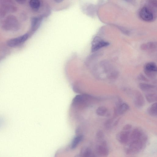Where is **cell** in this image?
<instances>
[{
	"label": "cell",
	"instance_id": "cell-1",
	"mask_svg": "<svg viewBox=\"0 0 157 157\" xmlns=\"http://www.w3.org/2000/svg\"><path fill=\"white\" fill-rule=\"evenodd\" d=\"M147 140V138L142 139L131 141L125 150L127 155L134 154L140 152L142 149Z\"/></svg>",
	"mask_w": 157,
	"mask_h": 157
},
{
	"label": "cell",
	"instance_id": "cell-2",
	"mask_svg": "<svg viewBox=\"0 0 157 157\" xmlns=\"http://www.w3.org/2000/svg\"><path fill=\"white\" fill-rule=\"evenodd\" d=\"M20 25L19 22L14 16L10 15L7 16L3 22L2 28L7 30H16L18 29Z\"/></svg>",
	"mask_w": 157,
	"mask_h": 157
},
{
	"label": "cell",
	"instance_id": "cell-3",
	"mask_svg": "<svg viewBox=\"0 0 157 157\" xmlns=\"http://www.w3.org/2000/svg\"><path fill=\"white\" fill-rule=\"evenodd\" d=\"M139 14L140 18L146 22L152 21L154 19V14L151 10L146 6L141 9Z\"/></svg>",
	"mask_w": 157,
	"mask_h": 157
},
{
	"label": "cell",
	"instance_id": "cell-4",
	"mask_svg": "<svg viewBox=\"0 0 157 157\" xmlns=\"http://www.w3.org/2000/svg\"><path fill=\"white\" fill-rule=\"evenodd\" d=\"M109 43L103 40L99 36H95L92 42L91 51L95 52L100 49L108 46Z\"/></svg>",
	"mask_w": 157,
	"mask_h": 157
},
{
	"label": "cell",
	"instance_id": "cell-5",
	"mask_svg": "<svg viewBox=\"0 0 157 157\" xmlns=\"http://www.w3.org/2000/svg\"><path fill=\"white\" fill-rule=\"evenodd\" d=\"M28 37V34L26 33L20 36L10 39L7 41V45L11 47H16L24 42Z\"/></svg>",
	"mask_w": 157,
	"mask_h": 157
},
{
	"label": "cell",
	"instance_id": "cell-6",
	"mask_svg": "<svg viewBox=\"0 0 157 157\" xmlns=\"http://www.w3.org/2000/svg\"><path fill=\"white\" fill-rule=\"evenodd\" d=\"M0 6L4 9L7 12H14L17 10L13 0H0Z\"/></svg>",
	"mask_w": 157,
	"mask_h": 157
},
{
	"label": "cell",
	"instance_id": "cell-7",
	"mask_svg": "<svg viewBox=\"0 0 157 157\" xmlns=\"http://www.w3.org/2000/svg\"><path fill=\"white\" fill-rule=\"evenodd\" d=\"M144 71L148 76L152 77L156 75L157 71L156 65L154 62L147 63L144 66Z\"/></svg>",
	"mask_w": 157,
	"mask_h": 157
},
{
	"label": "cell",
	"instance_id": "cell-8",
	"mask_svg": "<svg viewBox=\"0 0 157 157\" xmlns=\"http://www.w3.org/2000/svg\"><path fill=\"white\" fill-rule=\"evenodd\" d=\"M130 133L129 131L122 130L117 135V139L122 144H126L129 139Z\"/></svg>",
	"mask_w": 157,
	"mask_h": 157
},
{
	"label": "cell",
	"instance_id": "cell-9",
	"mask_svg": "<svg viewBox=\"0 0 157 157\" xmlns=\"http://www.w3.org/2000/svg\"><path fill=\"white\" fill-rule=\"evenodd\" d=\"M134 103L135 106L138 108H142L144 105V98L142 94L139 91H136L135 93Z\"/></svg>",
	"mask_w": 157,
	"mask_h": 157
},
{
	"label": "cell",
	"instance_id": "cell-10",
	"mask_svg": "<svg viewBox=\"0 0 157 157\" xmlns=\"http://www.w3.org/2000/svg\"><path fill=\"white\" fill-rule=\"evenodd\" d=\"M129 109V106L127 104L119 101L115 110V113L116 114L122 115L128 110Z\"/></svg>",
	"mask_w": 157,
	"mask_h": 157
},
{
	"label": "cell",
	"instance_id": "cell-11",
	"mask_svg": "<svg viewBox=\"0 0 157 157\" xmlns=\"http://www.w3.org/2000/svg\"><path fill=\"white\" fill-rule=\"evenodd\" d=\"M146 138L142 132L138 128L134 129L130 136L129 139L131 141L137 140Z\"/></svg>",
	"mask_w": 157,
	"mask_h": 157
},
{
	"label": "cell",
	"instance_id": "cell-12",
	"mask_svg": "<svg viewBox=\"0 0 157 157\" xmlns=\"http://www.w3.org/2000/svg\"><path fill=\"white\" fill-rule=\"evenodd\" d=\"M157 43L155 42H151L142 44L140 47L142 50L152 51L157 48Z\"/></svg>",
	"mask_w": 157,
	"mask_h": 157
},
{
	"label": "cell",
	"instance_id": "cell-13",
	"mask_svg": "<svg viewBox=\"0 0 157 157\" xmlns=\"http://www.w3.org/2000/svg\"><path fill=\"white\" fill-rule=\"evenodd\" d=\"M96 150L98 154L101 156H107L109 154V150L107 146L101 144L97 147Z\"/></svg>",
	"mask_w": 157,
	"mask_h": 157
},
{
	"label": "cell",
	"instance_id": "cell-14",
	"mask_svg": "<svg viewBox=\"0 0 157 157\" xmlns=\"http://www.w3.org/2000/svg\"><path fill=\"white\" fill-rule=\"evenodd\" d=\"M147 112L149 115L151 116H157V103H154L148 108Z\"/></svg>",
	"mask_w": 157,
	"mask_h": 157
},
{
	"label": "cell",
	"instance_id": "cell-15",
	"mask_svg": "<svg viewBox=\"0 0 157 157\" xmlns=\"http://www.w3.org/2000/svg\"><path fill=\"white\" fill-rule=\"evenodd\" d=\"M83 138V136H78L75 137L71 142V148H75L82 141Z\"/></svg>",
	"mask_w": 157,
	"mask_h": 157
},
{
	"label": "cell",
	"instance_id": "cell-16",
	"mask_svg": "<svg viewBox=\"0 0 157 157\" xmlns=\"http://www.w3.org/2000/svg\"><path fill=\"white\" fill-rule=\"evenodd\" d=\"M145 98L147 101L150 103L155 102L157 100V95L155 93L147 94Z\"/></svg>",
	"mask_w": 157,
	"mask_h": 157
},
{
	"label": "cell",
	"instance_id": "cell-17",
	"mask_svg": "<svg viewBox=\"0 0 157 157\" xmlns=\"http://www.w3.org/2000/svg\"><path fill=\"white\" fill-rule=\"evenodd\" d=\"M139 87L141 90L144 91H149L155 87L154 85L145 83L140 84Z\"/></svg>",
	"mask_w": 157,
	"mask_h": 157
},
{
	"label": "cell",
	"instance_id": "cell-18",
	"mask_svg": "<svg viewBox=\"0 0 157 157\" xmlns=\"http://www.w3.org/2000/svg\"><path fill=\"white\" fill-rule=\"evenodd\" d=\"M29 4L30 7L35 10H38L40 5L39 0H30Z\"/></svg>",
	"mask_w": 157,
	"mask_h": 157
},
{
	"label": "cell",
	"instance_id": "cell-19",
	"mask_svg": "<svg viewBox=\"0 0 157 157\" xmlns=\"http://www.w3.org/2000/svg\"><path fill=\"white\" fill-rule=\"evenodd\" d=\"M81 153L82 156L83 157H90L92 155V151L91 149L89 147L83 148Z\"/></svg>",
	"mask_w": 157,
	"mask_h": 157
},
{
	"label": "cell",
	"instance_id": "cell-20",
	"mask_svg": "<svg viewBox=\"0 0 157 157\" xmlns=\"http://www.w3.org/2000/svg\"><path fill=\"white\" fill-rule=\"evenodd\" d=\"M107 112V108L104 106L99 107L96 110V114L99 116H104Z\"/></svg>",
	"mask_w": 157,
	"mask_h": 157
},
{
	"label": "cell",
	"instance_id": "cell-21",
	"mask_svg": "<svg viewBox=\"0 0 157 157\" xmlns=\"http://www.w3.org/2000/svg\"><path fill=\"white\" fill-rule=\"evenodd\" d=\"M38 20L37 18H33L32 19L31 21V29L32 30L35 29L38 24Z\"/></svg>",
	"mask_w": 157,
	"mask_h": 157
},
{
	"label": "cell",
	"instance_id": "cell-22",
	"mask_svg": "<svg viewBox=\"0 0 157 157\" xmlns=\"http://www.w3.org/2000/svg\"><path fill=\"white\" fill-rule=\"evenodd\" d=\"M113 120L112 119L107 120L104 123V127L107 129H109L112 126Z\"/></svg>",
	"mask_w": 157,
	"mask_h": 157
},
{
	"label": "cell",
	"instance_id": "cell-23",
	"mask_svg": "<svg viewBox=\"0 0 157 157\" xmlns=\"http://www.w3.org/2000/svg\"><path fill=\"white\" fill-rule=\"evenodd\" d=\"M104 135L103 132L101 130H98L96 134V137L98 140H101L103 138Z\"/></svg>",
	"mask_w": 157,
	"mask_h": 157
},
{
	"label": "cell",
	"instance_id": "cell-24",
	"mask_svg": "<svg viewBox=\"0 0 157 157\" xmlns=\"http://www.w3.org/2000/svg\"><path fill=\"white\" fill-rule=\"evenodd\" d=\"M132 127L131 124H128L125 125L123 128V130L124 131H129L130 130Z\"/></svg>",
	"mask_w": 157,
	"mask_h": 157
},
{
	"label": "cell",
	"instance_id": "cell-25",
	"mask_svg": "<svg viewBox=\"0 0 157 157\" xmlns=\"http://www.w3.org/2000/svg\"><path fill=\"white\" fill-rule=\"evenodd\" d=\"M26 0H15L18 3L20 4H22L25 2Z\"/></svg>",
	"mask_w": 157,
	"mask_h": 157
},
{
	"label": "cell",
	"instance_id": "cell-26",
	"mask_svg": "<svg viewBox=\"0 0 157 157\" xmlns=\"http://www.w3.org/2000/svg\"><path fill=\"white\" fill-rule=\"evenodd\" d=\"M139 78H140V79L141 80H144V81L147 80V79L145 78V77L143 75H140Z\"/></svg>",
	"mask_w": 157,
	"mask_h": 157
},
{
	"label": "cell",
	"instance_id": "cell-27",
	"mask_svg": "<svg viewBox=\"0 0 157 157\" xmlns=\"http://www.w3.org/2000/svg\"><path fill=\"white\" fill-rule=\"evenodd\" d=\"M63 0H55V1L58 3H60L62 2Z\"/></svg>",
	"mask_w": 157,
	"mask_h": 157
}]
</instances>
